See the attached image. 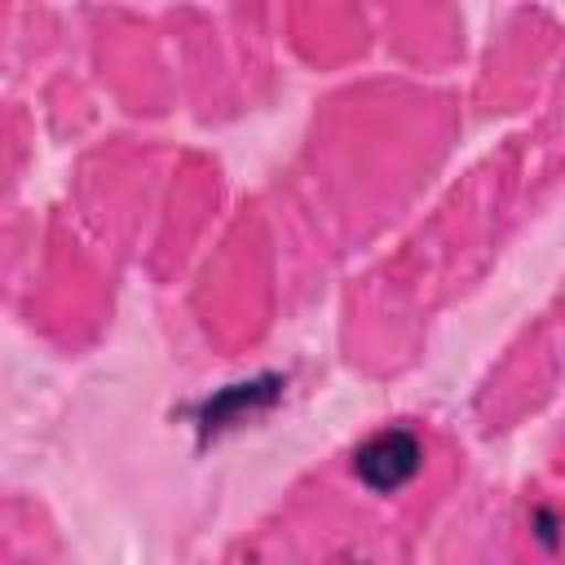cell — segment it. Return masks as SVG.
Listing matches in <instances>:
<instances>
[{
	"label": "cell",
	"instance_id": "1",
	"mask_svg": "<svg viewBox=\"0 0 565 565\" xmlns=\"http://www.w3.org/2000/svg\"><path fill=\"white\" fill-rule=\"evenodd\" d=\"M353 468L358 477L371 486V490H397L415 477L419 468V441L402 428L393 433H375L358 455H353Z\"/></svg>",
	"mask_w": 565,
	"mask_h": 565
}]
</instances>
